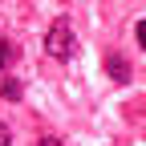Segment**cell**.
I'll return each instance as SVG.
<instances>
[{"label": "cell", "instance_id": "1", "mask_svg": "<svg viewBox=\"0 0 146 146\" xmlns=\"http://www.w3.org/2000/svg\"><path fill=\"white\" fill-rule=\"evenodd\" d=\"M45 53L53 61H73L77 57V41H73V25H69V16H57V21L49 25V33H45Z\"/></svg>", "mask_w": 146, "mask_h": 146}, {"label": "cell", "instance_id": "2", "mask_svg": "<svg viewBox=\"0 0 146 146\" xmlns=\"http://www.w3.org/2000/svg\"><path fill=\"white\" fill-rule=\"evenodd\" d=\"M106 69H110V77H114L118 85H126V81H130V61H126V57H118V53H110V57H106Z\"/></svg>", "mask_w": 146, "mask_h": 146}, {"label": "cell", "instance_id": "3", "mask_svg": "<svg viewBox=\"0 0 146 146\" xmlns=\"http://www.w3.org/2000/svg\"><path fill=\"white\" fill-rule=\"evenodd\" d=\"M0 94H4V102H21L25 89H21V81H16V77H4V81H0Z\"/></svg>", "mask_w": 146, "mask_h": 146}, {"label": "cell", "instance_id": "4", "mask_svg": "<svg viewBox=\"0 0 146 146\" xmlns=\"http://www.w3.org/2000/svg\"><path fill=\"white\" fill-rule=\"evenodd\" d=\"M8 65H12V45L4 41V36H0V77L8 73Z\"/></svg>", "mask_w": 146, "mask_h": 146}, {"label": "cell", "instance_id": "5", "mask_svg": "<svg viewBox=\"0 0 146 146\" xmlns=\"http://www.w3.org/2000/svg\"><path fill=\"white\" fill-rule=\"evenodd\" d=\"M134 41H138V49H146V21L134 25Z\"/></svg>", "mask_w": 146, "mask_h": 146}, {"label": "cell", "instance_id": "6", "mask_svg": "<svg viewBox=\"0 0 146 146\" xmlns=\"http://www.w3.org/2000/svg\"><path fill=\"white\" fill-rule=\"evenodd\" d=\"M0 146H12V130H8L4 122H0Z\"/></svg>", "mask_w": 146, "mask_h": 146}, {"label": "cell", "instance_id": "7", "mask_svg": "<svg viewBox=\"0 0 146 146\" xmlns=\"http://www.w3.org/2000/svg\"><path fill=\"white\" fill-rule=\"evenodd\" d=\"M41 146H61V138H41Z\"/></svg>", "mask_w": 146, "mask_h": 146}]
</instances>
